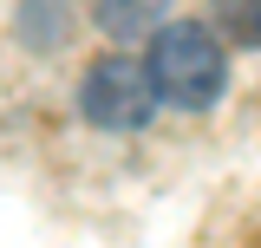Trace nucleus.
<instances>
[{
    "label": "nucleus",
    "instance_id": "f257e3e1",
    "mask_svg": "<svg viewBox=\"0 0 261 248\" xmlns=\"http://www.w3.org/2000/svg\"><path fill=\"white\" fill-rule=\"evenodd\" d=\"M144 72H150L157 98L183 105V111H202V105H216V98H222V46H216L202 27H190V20L157 27Z\"/></svg>",
    "mask_w": 261,
    "mask_h": 248
},
{
    "label": "nucleus",
    "instance_id": "7ed1b4c3",
    "mask_svg": "<svg viewBox=\"0 0 261 248\" xmlns=\"http://www.w3.org/2000/svg\"><path fill=\"white\" fill-rule=\"evenodd\" d=\"M163 13V0H98V20L105 33H144Z\"/></svg>",
    "mask_w": 261,
    "mask_h": 248
},
{
    "label": "nucleus",
    "instance_id": "20e7f679",
    "mask_svg": "<svg viewBox=\"0 0 261 248\" xmlns=\"http://www.w3.org/2000/svg\"><path fill=\"white\" fill-rule=\"evenodd\" d=\"M216 20L235 46H261V0H216Z\"/></svg>",
    "mask_w": 261,
    "mask_h": 248
},
{
    "label": "nucleus",
    "instance_id": "f03ea898",
    "mask_svg": "<svg viewBox=\"0 0 261 248\" xmlns=\"http://www.w3.org/2000/svg\"><path fill=\"white\" fill-rule=\"evenodd\" d=\"M79 105H85V118L105 124V131H137V124L157 111V85H150V72L130 59V53H111V59H98L92 72H85Z\"/></svg>",
    "mask_w": 261,
    "mask_h": 248
}]
</instances>
